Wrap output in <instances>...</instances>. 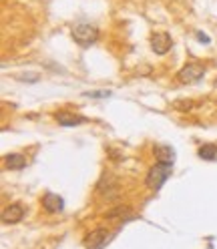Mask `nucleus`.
<instances>
[{
	"mask_svg": "<svg viewBox=\"0 0 217 249\" xmlns=\"http://www.w3.org/2000/svg\"><path fill=\"white\" fill-rule=\"evenodd\" d=\"M171 173H173V165L171 163H159L157 161L149 169V173L145 177V185L149 187L151 191H159L163 187V183L171 177Z\"/></svg>",
	"mask_w": 217,
	"mask_h": 249,
	"instance_id": "obj_1",
	"label": "nucleus"
},
{
	"mask_svg": "<svg viewBox=\"0 0 217 249\" xmlns=\"http://www.w3.org/2000/svg\"><path fill=\"white\" fill-rule=\"evenodd\" d=\"M72 40L83 49H89L99 40V28L92 24H76L72 28Z\"/></svg>",
	"mask_w": 217,
	"mask_h": 249,
	"instance_id": "obj_2",
	"label": "nucleus"
},
{
	"mask_svg": "<svg viewBox=\"0 0 217 249\" xmlns=\"http://www.w3.org/2000/svg\"><path fill=\"white\" fill-rule=\"evenodd\" d=\"M113 237H115L113 231H108L105 227H97L95 231H90L85 237V245H87V249H103L107 243H111Z\"/></svg>",
	"mask_w": 217,
	"mask_h": 249,
	"instance_id": "obj_3",
	"label": "nucleus"
},
{
	"mask_svg": "<svg viewBox=\"0 0 217 249\" xmlns=\"http://www.w3.org/2000/svg\"><path fill=\"white\" fill-rule=\"evenodd\" d=\"M203 74H205V67L203 65H199V62H189V65H185L177 72V79L183 85H191V83H197V81L203 79Z\"/></svg>",
	"mask_w": 217,
	"mask_h": 249,
	"instance_id": "obj_4",
	"label": "nucleus"
},
{
	"mask_svg": "<svg viewBox=\"0 0 217 249\" xmlns=\"http://www.w3.org/2000/svg\"><path fill=\"white\" fill-rule=\"evenodd\" d=\"M173 46V40H171V35L167 33H155L151 36V49L155 54H167L169 51H171Z\"/></svg>",
	"mask_w": 217,
	"mask_h": 249,
	"instance_id": "obj_5",
	"label": "nucleus"
},
{
	"mask_svg": "<svg viewBox=\"0 0 217 249\" xmlns=\"http://www.w3.org/2000/svg\"><path fill=\"white\" fill-rule=\"evenodd\" d=\"M24 217H26L24 205H22V203H12V205H8V207L2 211V223L14 225V223H20Z\"/></svg>",
	"mask_w": 217,
	"mask_h": 249,
	"instance_id": "obj_6",
	"label": "nucleus"
},
{
	"mask_svg": "<svg viewBox=\"0 0 217 249\" xmlns=\"http://www.w3.org/2000/svg\"><path fill=\"white\" fill-rule=\"evenodd\" d=\"M40 203H42V209L46 213H60L63 207H65L63 197L56 195V193H44L42 199H40Z\"/></svg>",
	"mask_w": 217,
	"mask_h": 249,
	"instance_id": "obj_7",
	"label": "nucleus"
},
{
	"mask_svg": "<svg viewBox=\"0 0 217 249\" xmlns=\"http://www.w3.org/2000/svg\"><path fill=\"white\" fill-rule=\"evenodd\" d=\"M105 217H107V219H121V223L137 219V215H135L129 207H125V205H117L115 209H108Z\"/></svg>",
	"mask_w": 217,
	"mask_h": 249,
	"instance_id": "obj_8",
	"label": "nucleus"
},
{
	"mask_svg": "<svg viewBox=\"0 0 217 249\" xmlns=\"http://www.w3.org/2000/svg\"><path fill=\"white\" fill-rule=\"evenodd\" d=\"M56 123L60 124V127H79V124L87 123L85 117H79V115H72V113H67V111H60L54 115Z\"/></svg>",
	"mask_w": 217,
	"mask_h": 249,
	"instance_id": "obj_9",
	"label": "nucleus"
},
{
	"mask_svg": "<svg viewBox=\"0 0 217 249\" xmlns=\"http://www.w3.org/2000/svg\"><path fill=\"white\" fill-rule=\"evenodd\" d=\"M4 163L12 171H20V169L26 167V157H24V155H20V153H10V155H6V157H4Z\"/></svg>",
	"mask_w": 217,
	"mask_h": 249,
	"instance_id": "obj_10",
	"label": "nucleus"
},
{
	"mask_svg": "<svg viewBox=\"0 0 217 249\" xmlns=\"http://www.w3.org/2000/svg\"><path fill=\"white\" fill-rule=\"evenodd\" d=\"M155 155H157L159 163H171L173 165V161H175V151L169 145H157L155 147Z\"/></svg>",
	"mask_w": 217,
	"mask_h": 249,
	"instance_id": "obj_11",
	"label": "nucleus"
},
{
	"mask_svg": "<svg viewBox=\"0 0 217 249\" xmlns=\"http://www.w3.org/2000/svg\"><path fill=\"white\" fill-rule=\"evenodd\" d=\"M197 153H199V159H203V161H215L217 159V145H213V143L201 145Z\"/></svg>",
	"mask_w": 217,
	"mask_h": 249,
	"instance_id": "obj_12",
	"label": "nucleus"
},
{
	"mask_svg": "<svg viewBox=\"0 0 217 249\" xmlns=\"http://www.w3.org/2000/svg\"><path fill=\"white\" fill-rule=\"evenodd\" d=\"M14 79L20 81V83H38V81H40V72H33V71L18 72L17 76H14Z\"/></svg>",
	"mask_w": 217,
	"mask_h": 249,
	"instance_id": "obj_13",
	"label": "nucleus"
},
{
	"mask_svg": "<svg viewBox=\"0 0 217 249\" xmlns=\"http://www.w3.org/2000/svg\"><path fill=\"white\" fill-rule=\"evenodd\" d=\"M85 97L101 99V97H111V90H95V92H85Z\"/></svg>",
	"mask_w": 217,
	"mask_h": 249,
	"instance_id": "obj_14",
	"label": "nucleus"
},
{
	"mask_svg": "<svg viewBox=\"0 0 217 249\" xmlns=\"http://www.w3.org/2000/svg\"><path fill=\"white\" fill-rule=\"evenodd\" d=\"M195 36L199 38V42H203V44H209V42H211V38H209L207 35H203V33H201V30H197V33H195Z\"/></svg>",
	"mask_w": 217,
	"mask_h": 249,
	"instance_id": "obj_15",
	"label": "nucleus"
}]
</instances>
